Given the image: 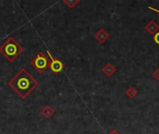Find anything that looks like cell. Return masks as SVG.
<instances>
[{
	"instance_id": "6da1fadb",
	"label": "cell",
	"mask_w": 159,
	"mask_h": 134,
	"mask_svg": "<svg viewBox=\"0 0 159 134\" xmlns=\"http://www.w3.org/2000/svg\"><path fill=\"white\" fill-rule=\"evenodd\" d=\"M38 81L34 79L24 68L20 69L8 82V86L21 99H25L38 86Z\"/></svg>"
},
{
	"instance_id": "7a4b0ae2",
	"label": "cell",
	"mask_w": 159,
	"mask_h": 134,
	"mask_svg": "<svg viewBox=\"0 0 159 134\" xmlns=\"http://www.w3.org/2000/svg\"><path fill=\"white\" fill-rule=\"evenodd\" d=\"M22 52L23 48L13 37H8V39L0 47V53L10 62Z\"/></svg>"
},
{
	"instance_id": "3957f363",
	"label": "cell",
	"mask_w": 159,
	"mask_h": 134,
	"mask_svg": "<svg viewBox=\"0 0 159 134\" xmlns=\"http://www.w3.org/2000/svg\"><path fill=\"white\" fill-rule=\"evenodd\" d=\"M49 62H50V61L47 57V55H45L43 52H39L36 56H34L33 58V60L31 61L30 63L39 73H43L48 68H49Z\"/></svg>"
},
{
	"instance_id": "277c9868",
	"label": "cell",
	"mask_w": 159,
	"mask_h": 134,
	"mask_svg": "<svg viewBox=\"0 0 159 134\" xmlns=\"http://www.w3.org/2000/svg\"><path fill=\"white\" fill-rule=\"evenodd\" d=\"M48 56L50 58V60H49L50 61V62H49V68H50V70L53 73H55V74H59L60 72H61L62 69H63V67H64L63 63L59 59L53 58L52 55L49 52H48Z\"/></svg>"
},
{
	"instance_id": "5b68a950",
	"label": "cell",
	"mask_w": 159,
	"mask_h": 134,
	"mask_svg": "<svg viewBox=\"0 0 159 134\" xmlns=\"http://www.w3.org/2000/svg\"><path fill=\"white\" fill-rule=\"evenodd\" d=\"M109 34L104 30V29H101L100 31H98L95 35H94V37L96 38V40L98 42H100L101 44H103L108 38H109Z\"/></svg>"
},
{
	"instance_id": "8992f818",
	"label": "cell",
	"mask_w": 159,
	"mask_h": 134,
	"mask_svg": "<svg viewBox=\"0 0 159 134\" xmlns=\"http://www.w3.org/2000/svg\"><path fill=\"white\" fill-rule=\"evenodd\" d=\"M145 30L151 35H156L159 30L158 24L155 21H151L145 25Z\"/></svg>"
},
{
	"instance_id": "52a82bcc",
	"label": "cell",
	"mask_w": 159,
	"mask_h": 134,
	"mask_svg": "<svg viewBox=\"0 0 159 134\" xmlns=\"http://www.w3.org/2000/svg\"><path fill=\"white\" fill-rule=\"evenodd\" d=\"M102 73H103L106 76H113V75L116 73V67H115L112 63L108 62V63H106V64L102 67Z\"/></svg>"
},
{
	"instance_id": "ba28073f",
	"label": "cell",
	"mask_w": 159,
	"mask_h": 134,
	"mask_svg": "<svg viewBox=\"0 0 159 134\" xmlns=\"http://www.w3.org/2000/svg\"><path fill=\"white\" fill-rule=\"evenodd\" d=\"M41 113H42V116H43L44 118H51V117L54 115L55 111H54V109H52L49 105H46V106L42 109Z\"/></svg>"
},
{
	"instance_id": "9c48e42d",
	"label": "cell",
	"mask_w": 159,
	"mask_h": 134,
	"mask_svg": "<svg viewBox=\"0 0 159 134\" xmlns=\"http://www.w3.org/2000/svg\"><path fill=\"white\" fill-rule=\"evenodd\" d=\"M138 94L137 90L134 87H129V89H127L126 90V95L129 98V99H133L134 97H136V95Z\"/></svg>"
},
{
	"instance_id": "30bf717a",
	"label": "cell",
	"mask_w": 159,
	"mask_h": 134,
	"mask_svg": "<svg viewBox=\"0 0 159 134\" xmlns=\"http://www.w3.org/2000/svg\"><path fill=\"white\" fill-rule=\"evenodd\" d=\"M63 3L65 4V5H67V7H69V8H73L76 4H78L79 3V1L78 0H63Z\"/></svg>"
},
{
	"instance_id": "8fae6325",
	"label": "cell",
	"mask_w": 159,
	"mask_h": 134,
	"mask_svg": "<svg viewBox=\"0 0 159 134\" xmlns=\"http://www.w3.org/2000/svg\"><path fill=\"white\" fill-rule=\"evenodd\" d=\"M153 76L159 81V68H157L154 73H153Z\"/></svg>"
},
{
	"instance_id": "7c38bea8",
	"label": "cell",
	"mask_w": 159,
	"mask_h": 134,
	"mask_svg": "<svg viewBox=\"0 0 159 134\" xmlns=\"http://www.w3.org/2000/svg\"><path fill=\"white\" fill-rule=\"evenodd\" d=\"M154 40H155V42L159 45V32H157L156 35H155V36H154Z\"/></svg>"
},
{
	"instance_id": "4fadbf2b",
	"label": "cell",
	"mask_w": 159,
	"mask_h": 134,
	"mask_svg": "<svg viewBox=\"0 0 159 134\" xmlns=\"http://www.w3.org/2000/svg\"><path fill=\"white\" fill-rule=\"evenodd\" d=\"M108 134H120V133H119L116 130H112V131H111V132H110Z\"/></svg>"
},
{
	"instance_id": "5bb4252c",
	"label": "cell",
	"mask_w": 159,
	"mask_h": 134,
	"mask_svg": "<svg viewBox=\"0 0 159 134\" xmlns=\"http://www.w3.org/2000/svg\"><path fill=\"white\" fill-rule=\"evenodd\" d=\"M148 8H149V9H151V10H154V11H156V12H158V13H159L158 9H157V8H155V7H148Z\"/></svg>"
}]
</instances>
